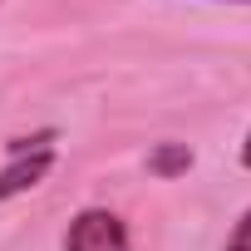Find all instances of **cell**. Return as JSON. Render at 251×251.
<instances>
[{"label": "cell", "instance_id": "6da1fadb", "mask_svg": "<svg viewBox=\"0 0 251 251\" xmlns=\"http://www.w3.org/2000/svg\"><path fill=\"white\" fill-rule=\"evenodd\" d=\"M54 133H40V138H15V163L0 173V202L15 197V192H30L45 182V173L54 168V148H50Z\"/></svg>", "mask_w": 251, "mask_h": 251}, {"label": "cell", "instance_id": "277c9868", "mask_svg": "<svg viewBox=\"0 0 251 251\" xmlns=\"http://www.w3.org/2000/svg\"><path fill=\"white\" fill-rule=\"evenodd\" d=\"M226 251H251V212L236 222V231H231V241H226Z\"/></svg>", "mask_w": 251, "mask_h": 251}, {"label": "cell", "instance_id": "3957f363", "mask_svg": "<svg viewBox=\"0 0 251 251\" xmlns=\"http://www.w3.org/2000/svg\"><path fill=\"white\" fill-rule=\"evenodd\" d=\"M148 168H153L158 177H177V173L192 168V148H187V143H163V148L148 158Z\"/></svg>", "mask_w": 251, "mask_h": 251}, {"label": "cell", "instance_id": "7a4b0ae2", "mask_svg": "<svg viewBox=\"0 0 251 251\" xmlns=\"http://www.w3.org/2000/svg\"><path fill=\"white\" fill-rule=\"evenodd\" d=\"M64 251H133V246H128V226H123L113 212L89 207V212H79L69 222Z\"/></svg>", "mask_w": 251, "mask_h": 251}, {"label": "cell", "instance_id": "5b68a950", "mask_svg": "<svg viewBox=\"0 0 251 251\" xmlns=\"http://www.w3.org/2000/svg\"><path fill=\"white\" fill-rule=\"evenodd\" d=\"M241 163L251 168V133H246V143H241Z\"/></svg>", "mask_w": 251, "mask_h": 251}]
</instances>
